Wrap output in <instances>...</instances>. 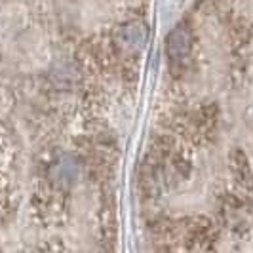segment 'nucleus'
Instances as JSON below:
<instances>
[{
	"mask_svg": "<svg viewBox=\"0 0 253 253\" xmlns=\"http://www.w3.org/2000/svg\"><path fill=\"white\" fill-rule=\"evenodd\" d=\"M192 50V33L185 25L175 27L166 38V53L171 65H183Z\"/></svg>",
	"mask_w": 253,
	"mask_h": 253,
	"instance_id": "nucleus-1",
	"label": "nucleus"
},
{
	"mask_svg": "<svg viewBox=\"0 0 253 253\" xmlns=\"http://www.w3.org/2000/svg\"><path fill=\"white\" fill-rule=\"evenodd\" d=\"M230 169L234 173L236 181H240L244 187H250L253 181V173H252V168L248 164V158L246 154L238 149L230 152Z\"/></svg>",
	"mask_w": 253,
	"mask_h": 253,
	"instance_id": "nucleus-2",
	"label": "nucleus"
}]
</instances>
